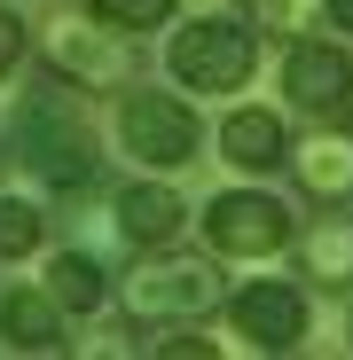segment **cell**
Masks as SVG:
<instances>
[{"instance_id":"obj_1","label":"cell","mask_w":353,"mask_h":360,"mask_svg":"<svg viewBox=\"0 0 353 360\" xmlns=\"http://www.w3.org/2000/svg\"><path fill=\"white\" fill-rule=\"evenodd\" d=\"M8 149L47 180V188H87V180H94V141H87V126H79V110L63 102V86H32V94L16 102Z\"/></svg>"},{"instance_id":"obj_2","label":"cell","mask_w":353,"mask_h":360,"mask_svg":"<svg viewBox=\"0 0 353 360\" xmlns=\"http://www.w3.org/2000/svg\"><path fill=\"white\" fill-rule=\"evenodd\" d=\"M165 71L181 79L189 94H235L259 71V24H235V16H197L173 32L165 47Z\"/></svg>"},{"instance_id":"obj_3","label":"cell","mask_w":353,"mask_h":360,"mask_svg":"<svg viewBox=\"0 0 353 360\" xmlns=\"http://www.w3.org/2000/svg\"><path fill=\"white\" fill-rule=\"evenodd\" d=\"M134 32H118L102 16H63V24H47V63L63 71V86H126L134 71Z\"/></svg>"},{"instance_id":"obj_4","label":"cell","mask_w":353,"mask_h":360,"mask_svg":"<svg viewBox=\"0 0 353 360\" xmlns=\"http://www.w3.org/2000/svg\"><path fill=\"white\" fill-rule=\"evenodd\" d=\"M220 297V274L204 259H149L126 274V314L134 321H197Z\"/></svg>"},{"instance_id":"obj_5","label":"cell","mask_w":353,"mask_h":360,"mask_svg":"<svg viewBox=\"0 0 353 360\" xmlns=\"http://www.w3.org/2000/svg\"><path fill=\"white\" fill-rule=\"evenodd\" d=\"M204 235H212V251L228 259H267L290 243V204L283 196H259V188H228L204 204Z\"/></svg>"},{"instance_id":"obj_6","label":"cell","mask_w":353,"mask_h":360,"mask_svg":"<svg viewBox=\"0 0 353 360\" xmlns=\"http://www.w3.org/2000/svg\"><path fill=\"white\" fill-rule=\"evenodd\" d=\"M118 141H126V157L142 165H189L197 157V110L173 102V94H126L118 102Z\"/></svg>"},{"instance_id":"obj_7","label":"cell","mask_w":353,"mask_h":360,"mask_svg":"<svg viewBox=\"0 0 353 360\" xmlns=\"http://www.w3.org/2000/svg\"><path fill=\"white\" fill-rule=\"evenodd\" d=\"M228 321L252 352H290L306 337V290L299 282H244L228 297Z\"/></svg>"},{"instance_id":"obj_8","label":"cell","mask_w":353,"mask_h":360,"mask_svg":"<svg viewBox=\"0 0 353 360\" xmlns=\"http://www.w3.org/2000/svg\"><path fill=\"white\" fill-rule=\"evenodd\" d=\"M283 86H290V102H299V110L337 117V110L353 102V63H345V47H330V39H290Z\"/></svg>"},{"instance_id":"obj_9","label":"cell","mask_w":353,"mask_h":360,"mask_svg":"<svg viewBox=\"0 0 353 360\" xmlns=\"http://www.w3.org/2000/svg\"><path fill=\"white\" fill-rule=\"evenodd\" d=\"M118 235L126 243H149V251H165L173 235H181V219H189V204L173 196V188H157V180H134V188H118Z\"/></svg>"},{"instance_id":"obj_10","label":"cell","mask_w":353,"mask_h":360,"mask_svg":"<svg viewBox=\"0 0 353 360\" xmlns=\"http://www.w3.org/2000/svg\"><path fill=\"white\" fill-rule=\"evenodd\" d=\"M0 337L16 352H63V297L55 290H8L0 297Z\"/></svg>"},{"instance_id":"obj_11","label":"cell","mask_w":353,"mask_h":360,"mask_svg":"<svg viewBox=\"0 0 353 360\" xmlns=\"http://www.w3.org/2000/svg\"><path fill=\"white\" fill-rule=\"evenodd\" d=\"M220 157H228L235 172H267V165H283V157H290L283 117H275V110H228V126H220Z\"/></svg>"},{"instance_id":"obj_12","label":"cell","mask_w":353,"mask_h":360,"mask_svg":"<svg viewBox=\"0 0 353 360\" xmlns=\"http://www.w3.org/2000/svg\"><path fill=\"white\" fill-rule=\"evenodd\" d=\"M299 180H306V196L314 204H345L353 196V126H330L299 149Z\"/></svg>"},{"instance_id":"obj_13","label":"cell","mask_w":353,"mask_h":360,"mask_svg":"<svg viewBox=\"0 0 353 360\" xmlns=\"http://www.w3.org/2000/svg\"><path fill=\"white\" fill-rule=\"evenodd\" d=\"M47 290L63 297V314H94L102 297H110V282H102V266L87 251H55L47 259Z\"/></svg>"},{"instance_id":"obj_14","label":"cell","mask_w":353,"mask_h":360,"mask_svg":"<svg viewBox=\"0 0 353 360\" xmlns=\"http://www.w3.org/2000/svg\"><path fill=\"white\" fill-rule=\"evenodd\" d=\"M314 282H330V290H345L353 282V219H322L314 235H306V259H299Z\"/></svg>"},{"instance_id":"obj_15","label":"cell","mask_w":353,"mask_h":360,"mask_svg":"<svg viewBox=\"0 0 353 360\" xmlns=\"http://www.w3.org/2000/svg\"><path fill=\"white\" fill-rule=\"evenodd\" d=\"M39 251V204L32 196H0V259Z\"/></svg>"},{"instance_id":"obj_16","label":"cell","mask_w":353,"mask_h":360,"mask_svg":"<svg viewBox=\"0 0 353 360\" xmlns=\"http://www.w3.org/2000/svg\"><path fill=\"white\" fill-rule=\"evenodd\" d=\"M87 8L102 16V24H118V32H149V24H165L181 0H87Z\"/></svg>"},{"instance_id":"obj_17","label":"cell","mask_w":353,"mask_h":360,"mask_svg":"<svg viewBox=\"0 0 353 360\" xmlns=\"http://www.w3.org/2000/svg\"><path fill=\"white\" fill-rule=\"evenodd\" d=\"M314 8H322V0H252V24H267V32H306Z\"/></svg>"},{"instance_id":"obj_18","label":"cell","mask_w":353,"mask_h":360,"mask_svg":"<svg viewBox=\"0 0 353 360\" xmlns=\"http://www.w3.org/2000/svg\"><path fill=\"white\" fill-rule=\"evenodd\" d=\"M16 63H24V16H16V8H0V79H8Z\"/></svg>"},{"instance_id":"obj_19","label":"cell","mask_w":353,"mask_h":360,"mask_svg":"<svg viewBox=\"0 0 353 360\" xmlns=\"http://www.w3.org/2000/svg\"><path fill=\"white\" fill-rule=\"evenodd\" d=\"M149 352H165V360H181V352H189V360H204V352H212V345H204V337H157V345H149Z\"/></svg>"},{"instance_id":"obj_20","label":"cell","mask_w":353,"mask_h":360,"mask_svg":"<svg viewBox=\"0 0 353 360\" xmlns=\"http://www.w3.org/2000/svg\"><path fill=\"white\" fill-rule=\"evenodd\" d=\"M322 16H330L337 32H353V0H322Z\"/></svg>"}]
</instances>
